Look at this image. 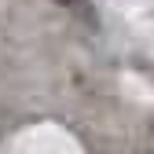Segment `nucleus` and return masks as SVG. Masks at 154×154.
Wrapping results in <instances>:
<instances>
[]
</instances>
